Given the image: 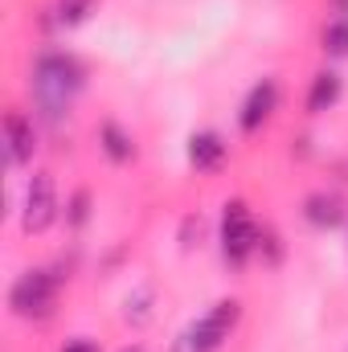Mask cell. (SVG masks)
Segmentation results:
<instances>
[{
    "label": "cell",
    "mask_w": 348,
    "mask_h": 352,
    "mask_svg": "<svg viewBox=\"0 0 348 352\" xmlns=\"http://www.w3.org/2000/svg\"><path fill=\"white\" fill-rule=\"evenodd\" d=\"M254 250H259L254 217H250L246 201H230V205H226V213H221V254H226V263L242 266Z\"/></svg>",
    "instance_id": "277c9868"
},
{
    "label": "cell",
    "mask_w": 348,
    "mask_h": 352,
    "mask_svg": "<svg viewBox=\"0 0 348 352\" xmlns=\"http://www.w3.org/2000/svg\"><path fill=\"white\" fill-rule=\"evenodd\" d=\"M4 135H8V160H12V164L33 160L37 135H33V123H29L21 111H8V115H4Z\"/></svg>",
    "instance_id": "52a82bcc"
},
{
    "label": "cell",
    "mask_w": 348,
    "mask_h": 352,
    "mask_svg": "<svg viewBox=\"0 0 348 352\" xmlns=\"http://www.w3.org/2000/svg\"><path fill=\"white\" fill-rule=\"evenodd\" d=\"M33 90L50 115H62L70 107V98L83 90V66L70 54H41L37 70H33Z\"/></svg>",
    "instance_id": "6da1fadb"
},
{
    "label": "cell",
    "mask_w": 348,
    "mask_h": 352,
    "mask_svg": "<svg viewBox=\"0 0 348 352\" xmlns=\"http://www.w3.org/2000/svg\"><path fill=\"white\" fill-rule=\"evenodd\" d=\"M336 98H340V74L336 70H320L312 78V90H307V111L324 115L328 107H336Z\"/></svg>",
    "instance_id": "30bf717a"
},
{
    "label": "cell",
    "mask_w": 348,
    "mask_h": 352,
    "mask_svg": "<svg viewBox=\"0 0 348 352\" xmlns=\"http://www.w3.org/2000/svg\"><path fill=\"white\" fill-rule=\"evenodd\" d=\"M238 316H242V303H238V299H221V303H213L197 324H188V332L176 340V352H217L226 340H230Z\"/></svg>",
    "instance_id": "7a4b0ae2"
},
{
    "label": "cell",
    "mask_w": 348,
    "mask_h": 352,
    "mask_svg": "<svg viewBox=\"0 0 348 352\" xmlns=\"http://www.w3.org/2000/svg\"><path fill=\"white\" fill-rule=\"evenodd\" d=\"M90 8H94V0H58V21L62 25H78V21H87Z\"/></svg>",
    "instance_id": "4fadbf2b"
},
{
    "label": "cell",
    "mask_w": 348,
    "mask_h": 352,
    "mask_svg": "<svg viewBox=\"0 0 348 352\" xmlns=\"http://www.w3.org/2000/svg\"><path fill=\"white\" fill-rule=\"evenodd\" d=\"M274 107H279V82L274 78H262L259 87L246 94V102H242V115H238L242 131H259L262 123L274 115Z\"/></svg>",
    "instance_id": "8992f818"
},
{
    "label": "cell",
    "mask_w": 348,
    "mask_h": 352,
    "mask_svg": "<svg viewBox=\"0 0 348 352\" xmlns=\"http://www.w3.org/2000/svg\"><path fill=\"white\" fill-rule=\"evenodd\" d=\"M62 352H98V344H90V340H70Z\"/></svg>",
    "instance_id": "5bb4252c"
},
{
    "label": "cell",
    "mask_w": 348,
    "mask_h": 352,
    "mask_svg": "<svg viewBox=\"0 0 348 352\" xmlns=\"http://www.w3.org/2000/svg\"><path fill=\"white\" fill-rule=\"evenodd\" d=\"M98 140H102V152L115 160V164H123V160H131V135H123L115 123H107L102 131H98Z\"/></svg>",
    "instance_id": "8fae6325"
},
{
    "label": "cell",
    "mask_w": 348,
    "mask_h": 352,
    "mask_svg": "<svg viewBox=\"0 0 348 352\" xmlns=\"http://www.w3.org/2000/svg\"><path fill=\"white\" fill-rule=\"evenodd\" d=\"M123 352H144V349H123Z\"/></svg>",
    "instance_id": "2e32d148"
},
{
    "label": "cell",
    "mask_w": 348,
    "mask_h": 352,
    "mask_svg": "<svg viewBox=\"0 0 348 352\" xmlns=\"http://www.w3.org/2000/svg\"><path fill=\"white\" fill-rule=\"evenodd\" d=\"M83 217H87V192L74 197V221H83Z\"/></svg>",
    "instance_id": "9a60e30c"
},
{
    "label": "cell",
    "mask_w": 348,
    "mask_h": 352,
    "mask_svg": "<svg viewBox=\"0 0 348 352\" xmlns=\"http://www.w3.org/2000/svg\"><path fill=\"white\" fill-rule=\"evenodd\" d=\"M324 50L336 54V58H348V16L332 21V25L324 29Z\"/></svg>",
    "instance_id": "7c38bea8"
},
{
    "label": "cell",
    "mask_w": 348,
    "mask_h": 352,
    "mask_svg": "<svg viewBox=\"0 0 348 352\" xmlns=\"http://www.w3.org/2000/svg\"><path fill=\"white\" fill-rule=\"evenodd\" d=\"M303 213H307V221L312 226H340L345 221V201L336 197V192H312L307 201H303Z\"/></svg>",
    "instance_id": "9c48e42d"
},
{
    "label": "cell",
    "mask_w": 348,
    "mask_h": 352,
    "mask_svg": "<svg viewBox=\"0 0 348 352\" xmlns=\"http://www.w3.org/2000/svg\"><path fill=\"white\" fill-rule=\"evenodd\" d=\"M221 160H226V140L217 131H197L188 140V164L197 173H213V168H221Z\"/></svg>",
    "instance_id": "ba28073f"
},
{
    "label": "cell",
    "mask_w": 348,
    "mask_h": 352,
    "mask_svg": "<svg viewBox=\"0 0 348 352\" xmlns=\"http://www.w3.org/2000/svg\"><path fill=\"white\" fill-rule=\"evenodd\" d=\"M54 299H58V283L45 270H25L8 291V307L21 320H45L54 311Z\"/></svg>",
    "instance_id": "3957f363"
},
{
    "label": "cell",
    "mask_w": 348,
    "mask_h": 352,
    "mask_svg": "<svg viewBox=\"0 0 348 352\" xmlns=\"http://www.w3.org/2000/svg\"><path fill=\"white\" fill-rule=\"evenodd\" d=\"M58 217V188H54V176L50 173H33L25 184V205H21V226L25 234H41L50 230Z\"/></svg>",
    "instance_id": "5b68a950"
}]
</instances>
